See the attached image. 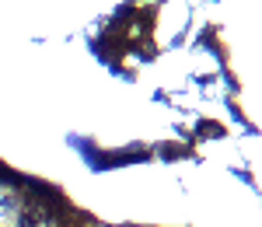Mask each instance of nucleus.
Segmentation results:
<instances>
[{
  "mask_svg": "<svg viewBox=\"0 0 262 227\" xmlns=\"http://www.w3.org/2000/svg\"><path fill=\"white\" fill-rule=\"evenodd\" d=\"M0 227H98L56 186L32 182L0 165Z\"/></svg>",
  "mask_w": 262,
  "mask_h": 227,
  "instance_id": "nucleus-1",
  "label": "nucleus"
}]
</instances>
